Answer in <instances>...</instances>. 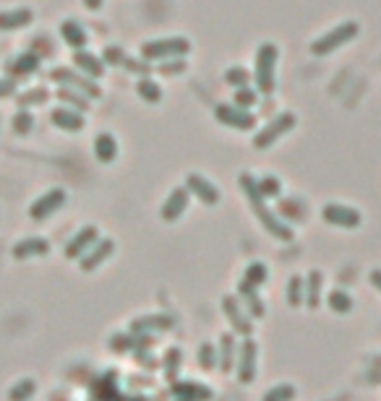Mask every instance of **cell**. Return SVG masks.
<instances>
[{
    "instance_id": "ee69618b",
    "label": "cell",
    "mask_w": 381,
    "mask_h": 401,
    "mask_svg": "<svg viewBox=\"0 0 381 401\" xmlns=\"http://www.w3.org/2000/svg\"><path fill=\"white\" fill-rule=\"evenodd\" d=\"M16 78H0V99H6V97H13L16 94Z\"/></svg>"
},
{
    "instance_id": "d6986e66",
    "label": "cell",
    "mask_w": 381,
    "mask_h": 401,
    "mask_svg": "<svg viewBox=\"0 0 381 401\" xmlns=\"http://www.w3.org/2000/svg\"><path fill=\"white\" fill-rule=\"evenodd\" d=\"M73 63H76V68L81 70L84 76L95 78V81L104 73V63L99 60V55H95V52H89V50L73 52Z\"/></svg>"
},
{
    "instance_id": "ac0fdd59",
    "label": "cell",
    "mask_w": 381,
    "mask_h": 401,
    "mask_svg": "<svg viewBox=\"0 0 381 401\" xmlns=\"http://www.w3.org/2000/svg\"><path fill=\"white\" fill-rule=\"evenodd\" d=\"M238 300L243 302V307L248 310V316H251V318H264L267 307H264V300L259 297L256 287L241 282V284H238Z\"/></svg>"
},
{
    "instance_id": "3957f363",
    "label": "cell",
    "mask_w": 381,
    "mask_h": 401,
    "mask_svg": "<svg viewBox=\"0 0 381 401\" xmlns=\"http://www.w3.org/2000/svg\"><path fill=\"white\" fill-rule=\"evenodd\" d=\"M358 32H361V26H358L356 21H345V24L334 26V29H329L327 35H321L319 39H313L311 55H316V58H327V55H332L334 50H339L342 44L353 42L358 37Z\"/></svg>"
},
{
    "instance_id": "2e32d148",
    "label": "cell",
    "mask_w": 381,
    "mask_h": 401,
    "mask_svg": "<svg viewBox=\"0 0 381 401\" xmlns=\"http://www.w3.org/2000/svg\"><path fill=\"white\" fill-rule=\"evenodd\" d=\"M186 209H188V190L186 188H175L170 196H167V201L162 204V222L173 224L178 222L183 214H186Z\"/></svg>"
},
{
    "instance_id": "52a82bcc",
    "label": "cell",
    "mask_w": 381,
    "mask_h": 401,
    "mask_svg": "<svg viewBox=\"0 0 381 401\" xmlns=\"http://www.w3.org/2000/svg\"><path fill=\"white\" fill-rule=\"evenodd\" d=\"M321 219L332 227H342V230H356L363 224V214L345 204H327L321 211Z\"/></svg>"
},
{
    "instance_id": "4316f807",
    "label": "cell",
    "mask_w": 381,
    "mask_h": 401,
    "mask_svg": "<svg viewBox=\"0 0 381 401\" xmlns=\"http://www.w3.org/2000/svg\"><path fill=\"white\" fill-rule=\"evenodd\" d=\"M149 328H173V318L167 316H144V318H136L133 323H131V331L133 333H144Z\"/></svg>"
},
{
    "instance_id": "bcb514c9",
    "label": "cell",
    "mask_w": 381,
    "mask_h": 401,
    "mask_svg": "<svg viewBox=\"0 0 381 401\" xmlns=\"http://www.w3.org/2000/svg\"><path fill=\"white\" fill-rule=\"evenodd\" d=\"M371 284L381 292V269H373L371 271Z\"/></svg>"
},
{
    "instance_id": "7dc6e473",
    "label": "cell",
    "mask_w": 381,
    "mask_h": 401,
    "mask_svg": "<svg viewBox=\"0 0 381 401\" xmlns=\"http://www.w3.org/2000/svg\"><path fill=\"white\" fill-rule=\"evenodd\" d=\"M102 3L104 0H84V6H87L89 11H99L102 8Z\"/></svg>"
},
{
    "instance_id": "484cf974",
    "label": "cell",
    "mask_w": 381,
    "mask_h": 401,
    "mask_svg": "<svg viewBox=\"0 0 381 401\" xmlns=\"http://www.w3.org/2000/svg\"><path fill=\"white\" fill-rule=\"evenodd\" d=\"M58 99H61L66 107H71V110H78V112H87L89 110V97L87 94H81V92H73V89H66V86H61L58 89Z\"/></svg>"
},
{
    "instance_id": "e0dca14e",
    "label": "cell",
    "mask_w": 381,
    "mask_h": 401,
    "mask_svg": "<svg viewBox=\"0 0 381 401\" xmlns=\"http://www.w3.org/2000/svg\"><path fill=\"white\" fill-rule=\"evenodd\" d=\"M11 253H13L16 261L40 258V256H47V253H50V242H47L44 237H26V240H18Z\"/></svg>"
},
{
    "instance_id": "ab89813d",
    "label": "cell",
    "mask_w": 381,
    "mask_h": 401,
    "mask_svg": "<svg viewBox=\"0 0 381 401\" xmlns=\"http://www.w3.org/2000/svg\"><path fill=\"white\" fill-rule=\"evenodd\" d=\"M199 365L204 370H212L217 365V347L212 342H204L199 347Z\"/></svg>"
},
{
    "instance_id": "30bf717a",
    "label": "cell",
    "mask_w": 381,
    "mask_h": 401,
    "mask_svg": "<svg viewBox=\"0 0 381 401\" xmlns=\"http://www.w3.org/2000/svg\"><path fill=\"white\" fill-rule=\"evenodd\" d=\"M222 310H225L227 321L233 323V331L248 339L253 333V321H251V316H248V310L243 307L241 300L233 297V295H225V297H222Z\"/></svg>"
},
{
    "instance_id": "e575fe53",
    "label": "cell",
    "mask_w": 381,
    "mask_h": 401,
    "mask_svg": "<svg viewBox=\"0 0 381 401\" xmlns=\"http://www.w3.org/2000/svg\"><path fill=\"white\" fill-rule=\"evenodd\" d=\"M35 128V118H32V112L29 110H18L13 115V133L16 136H26V133H32Z\"/></svg>"
},
{
    "instance_id": "4dcf8cb0",
    "label": "cell",
    "mask_w": 381,
    "mask_h": 401,
    "mask_svg": "<svg viewBox=\"0 0 381 401\" xmlns=\"http://www.w3.org/2000/svg\"><path fill=\"white\" fill-rule=\"evenodd\" d=\"M267 276H269V269L261 261H253L248 269H246V273H243V282L246 284H251V287H256L259 290L261 284L267 282Z\"/></svg>"
},
{
    "instance_id": "836d02e7",
    "label": "cell",
    "mask_w": 381,
    "mask_h": 401,
    "mask_svg": "<svg viewBox=\"0 0 381 401\" xmlns=\"http://www.w3.org/2000/svg\"><path fill=\"white\" fill-rule=\"evenodd\" d=\"M256 185H259L261 196L264 198H277L279 193H282V183H279V178H274V175H264V178L256 180Z\"/></svg>"
},
{
    "instance_id": "7bdbcfd3",
    "label": "cell",
    "mask_w": 381,
    "mask_h": 401,
    "mask_svg": "<svg viewBox=\"0 0 381 401\" xmlns=\"http://www.w3.org/2000/svg\"><path fill=\"white\" fill-rule=\"evenodd\" d=\"M102 60L107 63V66H123L126 55H123L121 47H104V50H102Z\"/></svg>"
},
{
    "instance_id": "d590c367",
    "label": "cell",
    "mask_w": 381,
    "mask_h": 401,
    "mask_svg": "<svg viewBox=\"0 0 381 401\" xmlns=\"http://www.w3.org/2000/svg\"><path fill=\"white\" fill-rule=\"evenodd\" d=\"M35 388H37L35 381H32V378H24V381H18V383L8 391V399H11V401H26V399H32Z\"/></svg>"
},
{
    "instance_id": "6da1fadb",
    "label": "cell",
    "mask_w": 381,
    "mask_h": 401,
    "mask_svg": "<svg viewBox=\"0 0 381 401\" xmlns=\"http://www.w3.org/2000/svg\"><path fill=\"white\" fill-rule=\"evenodd\" d=\"M238 180H241L243 193H246V198H248V206H251V211L256 214V219L261 222V227H264V230H267L274 240L290 242V240H293V230H290V227H287V222H282L277 214H274L267 206V198L261 196L259 185H256V178H253V175H248V172H243Z\"/></svg>"
},
{
    "instance_id": "f1b7e54d",
    "label": "cell",
    "mask_w": 381,
    "mask_h": 401,
    "mask_svg": "<svg viewBox=\"0 0 381 401\" xmlns=\"http://www.w3.org/2000/svg\"><path fill=\"white\" fill-rule=\"evenodd\" d=\"M50 99V94H47V89L44 86H37V89H29V92H24L21 97H16L18 102V110H29V107H37V104H44Z\"/></svg>"
},
{
    "instance_id": "9c48e42d",
    "label": "cell",
    "mask_w": 381,
    "mask_h": 401,
    "mask_svg": "<svg viewBox=\"0 0 381 401\" xmlns=\"http://www.w3.org/2000/svg\"><path fill=\"white\" fill-rule=\"evenodd\" d=\"M66 201H68V193H66V190L52 188V190H47V193H42V196L32 204L29 216H32L35 222H44L47 216H52L55 211H61L63 206H66Z\"/></svg>"
},
{
    "instance_id": "b9f144b4",
    "label": "cell",
    "mask_w": 381,
    "mask_h": 401,
    "mask_svg": "<svg viewBox=\"0 0 381 401\" xmlns=\"http://www.w3.org/2000/svg\"><path fill=\"white\" fill-rule=\"evenodd\" d=\"M123 68H128V70H133V73H139V76H152V66H147V60L141 58V60H123Z\"/></svg>"
},
{
    "instance_id": "8d00e7d4",
    "label": "cell",
    "mask_w": 381,
    "mask_h": 401,
    "mask_svg": "<svg viewBox=\"0 0 381 401\" xmlns=\"http://www.w3.org/2000/svg\"><path fill=\"white\" fill-rule=\"evenodd\" d=\"M256 102H259V92H253L251 86L235 89L233 104H238V107H243V110H248V107H256Z\"/></svg>"
},
{
    "instance_id": "f6af8a7d",
    "label": "cell",
    "mask_w": 381,
    "mask_h": 401,
    "mask_svg": "<svg viewBox=\"0 0 381 401\" xmlns=\"http://www.w3.org/2000/svg\"><path fill=\"white\" fill-rule=\"evenodd\" d=\"M282 211L285 214H295V216H301V219H303L306 216V211H303V206L301 204H290V201H282Z\"/></svg>"
},
{
    "instance_id": "4fadbf2b",
    "label": "cell",
    "mask_w": 381,
    "mask_h": 401,
    "mask_svg": "<svg viewBox=\"0 0 381 401\" xmlns=\"http://www.w3.org/2000/svg\"><path fill=\"white\" fill-rule=\"evenodd\" d=\"M97 240H99V230H97L95 224H87V227H81V230L73 235V237L66 242V248H63V253H66V258H73V261H78V258L84 256L92 245H95Z\"/></svg>"
},
{
    "instance_id": "d6a6232c",
    "label": "cell",
    "mask_w": 381,
    "mask_h": 401,
    "mask_svg": "<svg viewBox=\"0 0 381 401\" xmlns=\"http://www.w3.org/2000/svg\"><path fill=\"white\" fill-rule=\"evenodd\" d=\"M295 385L290 383H279V385H272L267 393H264V399L261 401H293L295 399Z\"/></svg>"
},
{
    "instance_id": "d4e9b609",
    "label": "cell",
    "mask_w": 381,
    "mask_h": 401,
    "mask_svg": "<svg viewBox=\"0 0 381 401\" xmlns=\"http://www.w3.org/2000/svg\"><path fill=\"white\" fill-rule=\"evenodd\" d=\"M321 284H324V276L321 271H311L308 279H306V305L316 310L321 305Z\"/></svg>"
},
{
    "instance_id": "5b68a950",
    "label": "cell",
    "mask_w": 381,
    "mask_h": 401,
    "mask_svg": "<svg viewBox=\"0 0 381 401\" xmlns=\"http://www.w3.org/2000/svg\"><path fill=\"white\" fill-rule=\"evenodd\" d=\"M50 78L55 84L66 86V89H73V92H81V94H87L89 99H99L102 97V89L97 86L95 78L84 76L81 70H73V68H66V66H58V68H52Z\"/></svg>"
},
{
    "instance_id": "603a6c76",
    "label": "cell",
    "mask_w": 381,
    "mask_h": 401,
    "mask_svg": "<svg viewBox=\"0 0 381 401\" xmlns=\"http://www.w3.org/2000/svg\"><path fill=\"white\" fill-rule=\"evenodd\" d=\"M219 370L222 373H233L235 370V352H238V344H235V336L233 333H222V339H219Z\"/></svg>"
},
{
    "instance_id": "cb8c5ba5",
    "label": "cell",
    "mask_w": 381,
    "mask_h": 401,
    "mask_svg": "<svg viewBox=\"0 0 381 401\" xmlns=\"http://www.w3.org/2000/svg\"><path fill=\"white\" fill-rule=\"evenodd\" d=\"M37 68H40V55H37V52H24V55H18L16 60H11V63H8L11 78L32 76Z\"/></svg>"
},
{
    "instance_id": "1f68e13d",
    "label": "cell",
    "mask_w": 381,
    "mask_h": 401,
    "mask_svg": "<svg viewBox=\"0 0 381 401\" xmlns=\"http://www.w3.org/2000/svg\"><path fill=\"white\" fill-rule=\"evenodd\" d=\"M327 302H329V307L334 310V313H350V310H353V305H356V302H353V297H350L345 290L329 292Z\"/></svg>"
},
{
    "instance_id": "7402d4cb",
    "label": "cell",
    "mask_w": 381,
    "mask_h": 401,
    "mask_svg": "<svg viewBox=\"0 0 381 401\" xmlns=\"http://www.w3.org/2000/svg\"><path fill=\"white\" fill-rule=\"evenodd\" d=\"M61 37L63 42L68 44V47H73V50H84L89 42V35L84 32V26L78 24V21H63L61 24Z\"/></svg>"
},
{
    "instance_id": "f35d334b",
    "label": "cell",
    "mask_w": 381,
    "mask_h": 401,
    "mask_svg": "<svg viewBox=\"0 0 381 401\" xmlns=\"http://www.w3.org/2000/svg\"><path fill=\"white\" fill-rule=\"evenodd\" d=\"M225 81H227V86L243 89V86L251 84V73H248L246 68H227L225 70Z\"/></svg>"
},
{
    "instance_id": "8fae6325",
    "label": "cell",
    "mask_w": 381,
    "mask_h": 401,
    "mask_svg": "<svg viewBox=\"0 0 381 401\" xmlns=\"http://www.w3.org/2000/svg\"><path fill=\"white\" fill-rule=\"evenodd\" d=\"M186 190L190 196H196L204 206H217L219 204V188H217L212 180H207L204 175L188 172L186 175Z\"/></svg>"
},
{
    "instance_id": "7a4b0ae2",
    "label": "cell",
    "mask_w": 381,
    "mask_h": 401,
    "mask_svg": "<svg viewBox=\"0 0 381 401\" xmlns=\"http://www.w3.org/2000/svg\"><path fill=\"white\" fill-rule=\"evenodd\" d=\"M277 60H279L277 44L272 42L261 44L259 52H256V68H253V81H256L259 94H272L274 92V86H277V78H274Z\"/></svg>"
},
{
    "instance_id": "7c38bea8",
    "label": "cell",
    "mask_w": 381,
    "mask_h": 401,
    "mask_svg": "<svg viewBox=\"0 0 381 401\" xmlns=\"http://www.w3.org/2000/svg\"><path fill=\"white\" fill-rule=\"evenodd\" d=\"M256 362H259V344L253 342L251 336L241 344V359H238V378H241V383H253V378H256Z\"/></svg>"
},
{
    "instance_id": "ffe728a7",
    "label": "cell",
    "mask_w": 381,
    "mask_h": 401,
    "mask_svg": "<svg viewBox=\"0 0 381 401\" xmlns=\"http://www.w3.org/2000/svg\"><path fill=\"white\" fill-rule=\"evenodd\" d=\"M35 21L32 8H13V11H0V29L3 32H13V29H24Z\"/></svg>"
},
{
    "instance_id": "9a60e30c",
    "label": "cell",
    "mask_w": 381,
    "mask_h": 401,
    "mask_svg": "<svg viewBox=\"0 0 381 401\" xmlns=\"http://www.w3.org/2000/svg\"><path fill=\"white\" fill-rule=\"evenodd\" d=\"M50 120H52V125H55V128L68 130V133H78V130H84V125H87L84 112L71 110V107H66V104L55 107V110L50 112Z\"/></svg>"
},
{
    "instance_id": "f546056e",
    "label": "cell",
    "mask_w": 381,
    "mask_h": 401,
    "mask_svg": "<svg viewBox=\"0 0 381 401\" xmlns=\"http://www.w3.org/2000/svg\"><path fill=\"white\" fill-rule=\"evenodd\" d=\"M287 305L290 307L306 305V282L301 276H290V282H287Z\"/></svg>"
},
{
    "instance_id": "5bb4252c",
    "label": "cell",
    "mask_w": 381,
    "mask_h": 401,
    "mask_svg": "<svg viewBox=\"0 0 381 401\" xmlns=\"http://www.w3.org/2000/svg\"><path fill=\"white\" fill-rule=\"evenodd\" d=\"M113 250H115V242L110 237L107 240H97L95 245H92V248L87 250V253H84V256L78 258V269H81V271H95L97 266L99 264H104V261H107V258L113 256Z\"/></svg>"
},
{
    "instance_id": "74e56055",
    "label": "cell",
    "mask_w": 381,
    "mask_h": 401,
    "mask_svg": "<svg viewBox=\"0 0 381 401\" xmlns=\"http://www.w3.org/2000/svg\"><path fill=\"white\" fill-rule=\"evenodd\" d=\"M157 70H159L162 76H181V73H186V70H188V63H186V58L162 60V63L157 66Z\"/></svg>"
},
{
    "instance_id": "ba28073f",
    "label": "cell",
    "mask_w": 381,
    "mask_h": 401,
    "mask_svg": "<svg viewBox=\"0 0 381 401\" xmlns=\"http://www.w3.org/2000/svg\"><path fill=\"white\" fill-rule=\"evenodd\" d=\"M214 118H217V123H222V125L235 128V130H251L253 125H256L253 112L243 110V107H238V104H217Z\"/></svg>"
},
{
    "instance_id": "8992f818",
    "label": "cell",
    "mask_w": 381,
    "mask_h": 401,
    "mask_svg": "<svg viewBox=\"0 0 381 401\" xmlns=\"http://www.w3.org/2000/svg\"><path fill=\"white\" fill-rule=\"evenodd\" d=\"M295 123H298V118H295L293 112H279V115H274V118L269 120L267 125L256 133L253 149H269L274 141H279L285 133H290V130L295 128Z\"/></svg>"
},
{
    "instance_id": "83f0119b",
    "label": "cell",
    "mask_w": 381,
    "mask_h": 401,
    "mask_svg": "<svg viewBox=\"0 0 381 401\" xmlns=\"http://www.w3.org/2000/svg\"><path fill=\"white\" fill-rule=\"evenodd\" d=\"M136 94L144 99V102L149 104H157L159 99H162V89H159V84H157L155 78H141L139 84H136Z\"/></svg>"
},
{
    "instance_id": "44dd1931",
    "label": "cell",
    "mask_w": 381,
    "mask_h": 401,
    "mask_svg": "<svg viewBox=\"0 0 381 401\" xmlns=\"http://www.w3.org/2000/svg\"><path fill=\"white\" fill-rule=\"evenodd\" d=\"M95 156L102 164H113L115 159H118V141H115L113 133H107V130L97 133V138H95Z\"/></svg>"
},
{
    "instance_id": "277c9868",
    "label": "cell",
    "mask_w": 381,
    "mask_h": 401,
    "mask_svg": "<svg viewBox=\"0 0 381 401\" xmlns=\"http://www.w3.org/2000/svg\"><path fill=\"white\" fill-rule=\"evenodd\" d=\"M190 52V42L186 37H165V39H155V42H144L141 44V58L152 63H162V60H173V58H186Z\"/></svg>"
},
{
    "instance_id": "60d3db41",
    "label": "cell",
    "mask_w": 381,
    "mask_h": 401,
    "mask_svg": "<svg viewBox=\"0 0 381 401\" xmlns=\"http://www.w3.org/2000/svg\"><path fill=\"white\" fill-rule=\"evenodd\" d=\"M181 350L178 347H170V352L165 354V376L167 378H175V373H178V367H181Z\"/></svg>"
}]
</instances>
